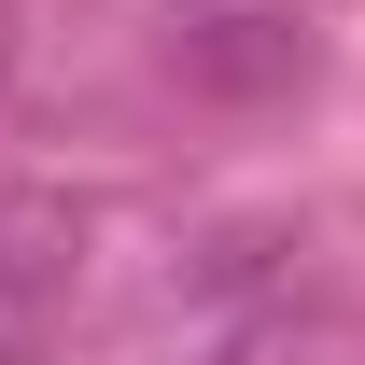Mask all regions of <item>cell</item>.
I'll return each instance as SVG.
<instances>
[{
	"instance_id": "obj_3",
	"label": "cell",
	"mask_w": 365,
	"mask_h": 365,
	"mask_svg": "<svg viewBox=\"0 0 365 365\" xmlns=\"http://www.w3.org/2000/svg\"><path fill=\"white\" fill-rule=\"evenodd\" d=\"M0 85H14V0H0Z\"/></svg>"
},
{
	"instance_id": "obj_2",
	"label": "cell",
	"mask_w": 365,
	"mask_h": 365,
	"mask_svg": "<svg viewBox=\"0 0 365 365\" xmlns=\"http://www.w3.org/2000/svg\"><path fill=\"white\" fill-rule=\"evenodd\" d=\"M169 71L197 85H309V14H169Z\"/></svg>"
},
{
	"instance_id": "obj_1",
	"label": "cell",
	"mask_w": 365,
	"mask_h": 365,
	"mask_svg": "<svg viewBox=\"0 0 365 365\" xmlns=\"http://www.w3.org/2000/svg\"><path fill=\"white\" fill-rule=\"evenodd\" d=\"M71 295H85V197L0 182V365H43Z\"/></svg>"
}]
</instances>
